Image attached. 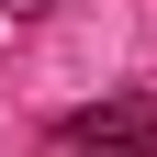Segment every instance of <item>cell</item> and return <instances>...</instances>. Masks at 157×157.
Masks as SVG:
<instances>
[{
  "label": "cell",
  "mask_w": 157,
  "mask_h": 157,
  "mask_svg": "<svg viewBox=\"0 0 157 157\" xmlns=\"http://www.w3.org/2000/svg\"><path fill=\"white\" fill-rule=\"evenodd\" d=\"M56 157H157V124H135V135H101V146H56Z\"/></svg>",
  "instance_id": "cell-1"
}]
</instances>
